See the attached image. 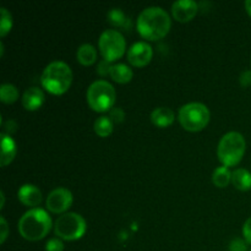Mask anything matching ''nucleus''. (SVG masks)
Here are the masks:
<instances>
[{"instance_id":"412c9836","label":"nucleus","mask_w":251,"mask_h":251,"mask_svg":"<svg viewBox=\"0 0 251 251\" xmlns=\"http://www.w3.org/2000/svg\"><path fill=\"white\" fill-rule=\"evenodd\" d=\"M108 20L112 25L119 28H130V20L120 9H112L108 12Z\"/></svg>"},{"instance_id":"423d86ee","label":"nucleus","mask_w":251,"mask_h":251,"mask_svg":"<svg viewBox=\"0 0 251 251\" xmlns=\"http://www.w3.org/2000/svg\"><path fill=\"white\" fill-rule=\"evenodd\" d=\"M210 110L203 103L190 102L179 109V122L188 131H200L210 122Z\"/></svg>"},{"instance_id":"ddd939ff","label":"nucleus","mask_w":251,"mask_h":251,"mask_svg":"<svg viewBox=\"0 0 251 251\" xmlns=\"http://www.w3.org/2000/svg\"><path fill=\"white\" fill-rule=\"evenodd\" d=\"M46 96L39 87H29L22 95V105L27 110H37L44 103Z\"/></svg>"},{"instance_id":"6e6552de","label":"nucleus","mask_w":251,"mask_h":251,"mask_svg":"<svg viewBox=\"0 0 251 251\" xmlns=\"http://www.w3.org/2000/svg\"><path fill=\"white\" fill-rule=\"evenodd\" d=\"M98 48L107 61H115L125 53V38L117 29H105L98 39Z\"/></svg>"},{"instance_id":"7c9ffc66","label":"nucleus","mask_w":251,"mask_h":251,"mask_svg":"<svg viewBox=\"0 0 251 251\" xmlns=\"http://www.w3.org/2000/svg\"><path fill=\"white\" fill-rule=\"evenodd\" d=\"M0 198H1V203H0V208L4 207V203H5V196H4V193H0Z\"/></svg>"},{"instance_id":"9b49d317","label":"nucleus","mask_w":251,"mask_h":251,"mask_svg":"<svg viewBox=\"0 0 251 251\" xmlns=\"http://www.w3.org/2000/svg\"><path fill=\"white\" fill-rule=\"evenodd\" d=\"M199 5L193 0H179L172 5V14L173 17L179 22H188L194 19L198 14Z\"/></svg>"},{"instance_id":"6ab92c4d","label":"nucleus","mask_w":251,"mask_h":251,"mask_svg":"<svg viewBox=\"0 0 251 251\" xmlns=\"http://www.w3.org/2000/svg\"><path fill=\"white\" fill-rule=\"evenodd\" d=\"M230 179H232V172L228 169V167H218L213 171L212 183L218 188H226L230 183Z\"/></svg>"},{"instance_id":"c85d7f7f","label":"nucleus","mask_w":251,"mask_h":251,"mask_svg":"<svg viewBox=\"0 0 251 251\" xmlns=\"http://www.w3.org/2000/svg\"><path fill=\"white\" fill-rule=\"evenodd\" d=\"M239 80H240V83H242V86H244V87L250 86L251 85V70L243 71L242 75H240Z\"/></svg>"},{"instance_id":"393cba45","label":"nucleus","mask_w":251,"mask_h":251,"mask_svg":"<svg viewBox=\"0 0 251 251\" xmlns=\"http://www.w3.org/2000/svg\"><path fill=\"white\" fill-rule=\"evenodd\" d=\"M229 251H248L247 240L242 238H234L229 243Z\"/></svg>"},{"instance_id":"dca6fc26","label":"nucleus","mask_w":251,"mask_h":251,"mask_svg":"<svg viewBox=\"0 0 251 251\" xmlns=\"http://www.w3.org/2000/svg\"><path fill=\"white\" fill-rule=\"evenodd\" d=\"M109 75L115 82L126 83L131 80L134 73H132L131 68L127 66L126 64L118 63V64H114V65H110Z\"/></svg>"},{"instance_id":"f3484780","label":"nucleus","mask_w":251,"mask_h":251,"mask_svg":"<svg viewBox=\"0 0 251 251\" xmlns=\"http://www.w3.org/2000/svg\"><path fill=\"white\" fill-rule=\"evenodd\" d=\"M233 185L242 191H248L251 189V173L244 168H238L232 172V179H230Z\"/></svg>"},{"instance_id":"a211bd4d","label":"nucleus","mask_w":251,"mask_h":251,"mask_svg":"<svg viewBox=\"0 0 251 251\" xmlns=\"http://www.w3.org/2000/svg\"><path fill=\"white\" fill-rule=\"evenodd\" d=\"M76 58L82 65H92L97 60V49L90 43L81 44L76 53Z\"/></svg>"},{"instance_id":"473e14b6","label":"nucleus","mask_w":251,"mask_h":251,"mask_svg":"<svg viewBox=\"0 0 251 251\" xmlns=\"http://www.w3.org/2000/svg\"><path fill=\"white\" fill-rule=\"evenodd\" d=\"M249 251H251V249H250V250H249Z\"/></svg>"},{"instance_id":"f8f14e48","label":"nucleus","mask_w":251,"mask_h":251,"mask_svg":"<svg viewBox=\"0 0 251 251\" xmlns=\"http://www.w3.org/2000/svg\"><path fill=\"white\" fill-rule=\"evenodd\" d=\"M19 200L25 206L36 208V206L41 205L42 202V193L36 185L33 184H25L17 191Z\"/></svg>"},{"instance_id":"c756f323","label":"nucleus","mask_w":251,"mask_h":251,"mask_svg":"<svg viewBox=\"0 0 251 251\" xmlns=\"http://www.w3.org/2000/svg\"><path fill=\"white\" fill-rule=\"evenodd\" d=\"M245 9H247L248 14L251 16V0H247V1H245Z\"/></svg>"},{"instance_id":"4be33fe9","label":"nucleus","mask_w":251,"mask_h":251,"mask_svg":"<svg viewBox=\"0 0 251 251\" xmlns=\"http://www.w3.org/2000/svg\"><path fill=\"white\" fill-rule=\"evenodd\" d=\"M17 98H19V91L11 83H2L1 87H0V100L1 102L7 103H14L16 102Z\"/></svg>"},{"instance_id":"f257e3e1","label":"nucleus","mask_w":251,"mask_h":251,"mask_svg":"<svg viewBox=\"0 0 251 251\" xmlns=\"http://www.w3.org/2000/svg\"><path fill=\"white\" fill-rule=\"evenodd\" d=\"M137 31L144 38L157 41L166 36L172 26L168 12L159 6H150L142 10L137 16Z\"/></svg>"},{"instance_id":"2eb2a0df","label":"nucleus","mask_w":251,"mask_h":251,"mask_svg":"<svg viewBox=\"0 0 251 251\" xmlns=\"http://www.w3.org/2000/svg\"><path fill=\"white\" fill-rule=\"evenodd\" d=\"M176 119V114L173 110L168 107L154 108L151 113V120L156 126L167 127L173 124Z\"/></svg>"},{"instance_id":"2f4dec72","label":"nucleus","mask_w":251,"mask_h":251,"mask_svg":"<svg viewBox=\"0 0 251 251\" xmlns=\"http://www.w3.org/2000/svg\"><path fill=\"white\" fill-rule=\"evenodd\" d=\"M2 53H4V44L2 42H0V55H2Z\"/></svg>"},{"instance_id":"9d476101","label":"nucleus","mask_w":251,"mask_h":251,"mask_svg":"<svg viewBox=\"0 0 251 251\" xmlns=\"http://www.w3.org/2000/svg\"><path fill=\"white\" fill-rule=\"evenodd\" d=\"M153 50L147 42H136L127 50V60L132 66L142 68L151 61Z\"/></svg>"},{"instance_id":"b1692460","label":"nucleus","mask_w":251,"mask_h":251,"mask_svg":"<svg viewBox=\"0 0 251 251\" xmlns=\"http://www.w3.org/2000/svg\"><path fill=\"white\" fill-rule=\"evenodd\" d=\"M46 251H64V243L60 238H51L47 242Z\"/></svg>"},{"instance_id":"1a4fd4ad","label":"nucleus","mask_w":251,"mask_h":251,"mask_svg":"<svg viewBox=\"0 0 251 251\" xmlns=\"http://www.w3.org/2000/svg\"><path fill=\"white\" fill-rule=\"evenodd\" d=\"M73 205V194L65 188H56L48 194L46 206L50 212L63 213Z\"/></svg>"},{"instance_id":"cd10ccee","label":"nucleus","mask_w":251,"mask_h":251,"mask_svg":"<svg viewBox=\"0 0 251 251\" xmlns=\"http://www.w3.org/2000/svg\"><path fill=\"white\" fill-rule=\"evenodd\" d=\"M243 235H244V239L247 240V243L251 244V217L248 218L243 226Z\"/></svg>"},{"instance_id":"7ed1b4c3","label":"nucleus","mask_w":251,"mask_h":251,"mask_svg":"<svg viewBox=\"0 0 251 251\" xmlns=\"http://www.w3.org/2000/svg\"><path fill=\"white\" fill-rule=\"evenodd\" d=\"M73 81L70 66L60 60H54L46 66L41 76L42 86L53 95H61L69 90Z\"/></svg>"},{"instance_id":"f03ea898","label":"nucleus","mask_w":251,"mask_h":251,"mask_svg":"<svg viewBox=\"0 0 251 251\" xmlns=\"http://www.w3.org/2000/svg\"><path fill=\"white\" fill-rule=\"evenodd\" d=\"M51 218L43 208H31L19 221V232L25 239L36 242L46 237L51 228Z\"/></svg>"},{"instance_id":"20e7f679","label":"nucleus","mask_w":251,"mask_h":251,"mask_svg":"<svg viewBox=\"0 0 251 251\" xmlns=\"http://www.w3.org/2000/svg\"><path fill=\"white\" fill-rule=\"evenodd\" d=\"M244 136L238 131H229L223 135L222 139L218 142L217 156L221 163L226 167H232L242 161L245 153Z\"/></svg>"},{"instance_id":"aec40b11","label":"nucleus","mask_w":251,"mask_h":251,"mask_svg":"<svg viewBox=\"0 0 251 251\" xmlns=\"http://www.w3.org/2000/svg\"><path fill=\"white\" fill-rule=\"evenodd\" d=\"M93 127H95V131L98 136L107 137L108 135L112 134L114 125H113V120L110 119L109 117L102 115V117L97 118V119L95 120Z\"/></svg>"},{"instance_id":"bb28decb","label":"nucleus","mask_w":251,"mask_h":251,"mask_svg":"<svg viewBox=\"0 0 251 251\" xmlns=\"http://www.w3.org/2000/svg\"><path fill=\"white\" fill-rule=\"evenodd\" d=\"M109 118L113 122H123V120H124V110H123L122 108H113V109H110Z\"/></svg>"},{"instance_id":"a878e982","label":"nucleus","mask_w":251,"mask_h":251,"mask_svg":"<svg viewBox=\"0 0 251 251\" xmlns=\"http://www.w3.org/2000/svg\"><path fill=\"white\" fill-rule=\"evenodd\" d=\"M0 230H1V233H0V243L4 244L7 235H9V226H7L6 221H5V218L2 216L0 217Z\"/></svg>"},{"instance_id":"5701e85b","label":"nucleus","mask_w":251,"mask_h":251,"mask_svg":"<svg viewBox=\"0 0 251 251\" xmlns=\"http://www.w3.org/2000/svg\"><path fill=\"white\" fill-rule=\"evenodd\" d=\"M1 12V21H0V36H6L12 27V16L5 7L0 9Z\"/></svg>"},{"instance_id":"0eeeda50","label":"nucleus","mask_w":251,"mask_h":251,"mask_svg":"<svg viewBox=\"0 0 251 251\" xmlns=\"http://www.w3.org/2000/svg\"><path fill=\"white\" fill-rule=\"evenodd\" d=\"M86 232V221L78 213L66 212L59 216L54 223V233L60 239H80Z\"/></svg>"},{"instance_id":"39448f33","label":"nucleus","mask_w":251,"mask_h":251,"mask_svg":"<svg viewBox=\"0 0 251 251\" xmlns=\"http://www.w3.org/2000/svg\"><path fill=\"white\" fill-rule=\"evenodd\" d=\"M114 86L105 80H97L90 85L86 92L87 103L96 112H107L112 109L115 103Z\"/></svg>"},{"instance_id":"4468645a","label":"nucleus","mask_w":251,"mask_h":251,"mask_svg":"<svg viewBox=\"0 0 251 251\" xmlns=\"http://www.w3.org/2000/svg\"><path fill=\"white\" fill-rule=\"evenodd\" d=\"M1 157H0V166L5 167L11 163L16 156V144L10 135L1 132Z\"/></svg>"}]
</instances>
